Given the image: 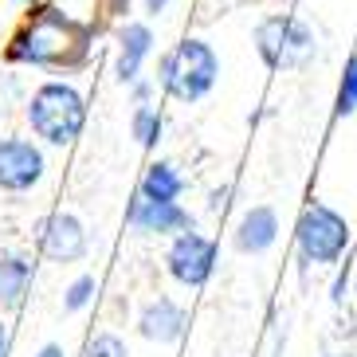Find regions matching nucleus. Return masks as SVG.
I'll list each match as a JSON object with an SVG mask.
<instances>
[{"label":"nucleus","instance_id":"obj_14","mask_svg":"<svg viewBox=\"0 0 357 357\" xmlns=\"http://www.w3.org/2000/svg\"><path fill=\"white\" fill-rule=\"evenodd\" d=\"M137 192H142V197H149V200H177L181 192H185V177L177 173V165H173V161H153V165L142 173Z\"/></svg>","mask_w":357,"mask_h":357},{"label":"nucleus","instance_id":"obj_3","mask_svg":"<svg viewBox=\"0 0 357 357\" xmlns=\"http://www.w3.org/2000/svg\"><path fill=\"white\" fill-rule=\"evenodd\" d=\"M220 79V59L204 40H181L158 63V83L173 102H200Z\"/></svg>","mask_w":357,"mask_h":357},{"label":"nucleus","instance_id":"obj_18","mask_svg":"<svg viewBox=\"0 0 357 357\" xmlns=\"http://www.w3.org/2000/svg\"><path fill=\"white\" fill-rule=\"evenodd\" d=\"M83 357H126V342L118 334H95V337H86Z\"/></svg>","mask_w":357,"mask_h":357},{"label":"nucleus","instance_id":"obj_23","mask_svg":"<svg viewBox=\"0 0 357 357\" xmlns=\"http://www.w3.org/2000/svg\"><path fill=\"white\" fill-rule=\"evenodd\" d=\"M40 0H12V8H36Z\"/></svg>","mask_w":357,"mask_h":357},{"label":"nucleus","instance_id":"obj_4","mask_svg":"<svg viewBox=\"0 0 357 357\" xmlns=\"http://www.w3.org/2000/svg\"><path fill=\"white\" fill-rule=\"evenodd\" d=\"M314 47H318L314 32L298 16H287V12L267 16L255 28V52H259V59L271 71H298V67H306L314 59Z\"/></svg>","mask_w":357,"mask_h":357},{"label":"nucleus","instance_id":"obj_2","mask_svg":"<svg viewBox=\"0 0 357 357\" xmlns=\"http://www.w3.org/2000/svg\"><path fill=\"white\" fill-rule=\"evenodd\" d=\"M24 118L32 126V137H40L43 146L67 149L86 126V98L67 79H47L28 95Z\"/></svg>","mask_w":357,"mask_h":357},{"label":"nucleus","instance_id":"obj_1","mask_svg":"<svg viewBox=\"0 0 357 357\" xmlns=\"http://www.w3.org/2000/svg\"><path fill=\"white\" fill-rule=\"evenodd\" d=\"M83 40H86V32L71 20V16H63L59 8H40L20 32L12 36L8 59L20 63V67H47V71H59V67H71V63L83 59V52H86Z\"/></svg>","mask_w":357,"mask_h":357},{"label":"nucleus","instance_id":"obj_10","mask_svg":"<svg viewBox=\"0 0 357 357\" xmlns=\"http://www.w3.org/2000/svg\"><path fill=\"white\" fill-rule=\"evenodd\" d=\"M153 55V28L142 20L126 24L122 32H118V55H114V79L122 86L137 83L142 79V67L146 59Z\"/></svg>","mask_w":357,"mask_h":357},{"label":"nucleus","instance_id":"obj_17","mask_svg":"<svg viewBox=\"0 0 357 357\" xmlns=\"http://www.w3.org/2000/svg\"><path fill=\"white\" fill-rule=\"evenodd\" d=\"M95 294H98V279H95V275H79V279L67 287L63 306H67V310H83V306L95 298Z\"/></svg>","mask_w":357,"mask_h":357},{"label":"nucleus","instance_id":"obj_8","mask_svg":"<svg viewBox=\"0 0 357 357\" xmlns=\"http://www.w3.org/2000/svg\"><path fill=\"white\" fill-rule=\"evenodd\" d=\"M36 243L40 252L55 263H75L86 255V228L71 212H52L36 224Z\"/></svg>","mask_w":357,"mask_h":357},{"label":"nucleus","instance_id":"obj_6","mask_svg":"<svg viewBox=\"0 0 357 357\" xmlns=\"http://www.w3.org/2000/svg\"><path fill=\"white\" fill-rule=\"evenodd\" d=\"M43 173H47V158L40 142L20 134L0 137V189L4 192H32Z\"/></svg>","mask_w":357,"mask_h":357},{"label":"nucleus","instance_id":"obj_15","mask_svg":"<svg viewBox=\"0 0 357 357\" xmlns=\"http://www.w3.org/2000/svg\"><path fill=\"white\" fill-rule=\"evenodd\" d=\"M130 134L137 137L142 149H153L161 142V134H165V118H161L149 102H137L134 114H130Z\"/></svg>","mask_w":357,"mask_h":357},{"label":"nucleus","instance_id":"obj_13","mask_svg":"<svg viewBox=\"0 0 357 357\" xmlns=\"http://www.w3.org/2000/svg\"><path fill=\"white\" fill-rule=\"evenodd\" d=\"M32 259L20 252H0V306H20L32 287Z\"/></svg>","mask_w":357,"mask_h":357},{"label":"nucleus","instance_id":"obj_7","mask_svg":"<svg viewBox=\"0 0 357 357\" xmlns=\"http://www.w3.org/2000/svg\"><path fill=\"white\" fill-rule=\"evenodd\" d=\"M165 263H169V275L181 287H204L212 267H216V243L192 228L177 231L173 243H169V252H165Z\"/></svg>","mask_w":357,"mask_h":357},{"label":"nucleus","instance_id":"obj_5","mask_svg":"<svg viewBox=\"0 0 357 357\" xmlns=\"http://www.w3.org/2000/svg\"><path fill=\"white\" fill-rule=\"evenodd\" d=\"M294 240L306 263H334L349 243V224L326 204H306L294 228Z\"/></svg>","mask_w":357,"mask_h":357},{"label":"nucleus","instance_id":"obj_16","mask_svg":"<svg viewBox=\"0 0 357 357\" xmlns=\"http://www.w3.org/2000/svg\"><path fill=\"white\" fill-rule=\"evenodd\" d=\"M357 110V55L346 63L342 71V83H337V102H334V114L337 118H349Z\"/></svg>","mask_w":357,"mask_h":357},{"label":"nucleus","instance_id":"obj_20","mask_svg":"<svg viewBox=\"0 0 357 357\" xmlns=\"http://www.w3.org/2000/svg\"><path fill=\"white\" fill-rule=\"evenodd\" d=\"M169 4H173V0H146V12H149V16H161Z\"/></svg>","mask_w":357,"mask_h":357},{"label":"nucleus","instance_id":"obj_21","mask_svg":"<svg viewBox=\"0 0 357 357\" xmlns=\"http://www.w3.org/2000/svg\"><path fill=\"white\" fill-rule=\"evenodd\" d=\"M36 357H63V346H55V342H52V346H43Z\"/></svg>","mask_w":357,"mask_h":357},{"label":"nucleus","instance_id":"obj_9","mask_svg":"<svg viewBox=\"0 0 357 357\" xmlns=\"http://www.w3.org/2000/svg\"><path fill=\"white\" fill-rule=\"evenodd\" d=\"M126 220L146 236H177V231L192 228V216L181 208L177 200H149L137 192L126 208Z\"/></svg>","mask_w":357,"mask_h":357},{"label":"nucleus","instance_id":"obj_11","mask_svg":"<svg viewBox=\"0 0 357 357\" xmlns=\"http://www.w3.org/2000/svg\"><path fill=\"white\" fill-rule=\"evenodd\" d=\"M137 326H142V334H146L149 342H177V337L185 334V326H189V314H185V306L173 303V298H153V303L142 310Z\"/></svg>","mask_w":357,"mask_h":357},{"label":"nucleus","instance_id":"obj_24","mask_svg":"<svg viewBox=\"0 0 357 357\" xmlns=\"http://www.w3.org/2000/svg\"><path fill=\"white\" fill-rule=\"evenodd\" d=\"M330 357H349V354H330Z\"/></svg>","mask_w":357,"mask_h":357},{"label":"nucleus","instance_id":"obj_22","mask_svg":"<svg viewBox=\"0 0 357 357\" xmlns=\"http://www.w3.org/2000/svg\"><path fill=\"white\" fill-rule=\"evenodd\" d=\"M0 357H8V326L0 322Z\"/></svg>","mask_w":357,"mask_h":357},{"label":"nucleus","instance_id":"obj_19","mask_svg":"<svg viewBox=\"0 0 357 357\" xmlns=\"http://www.w3.org/2000/svg\"><path fill=\"white\" fill-rule=\"evenodd\" d=\"M130 95H134V106H137V102H149V95H153V83H149V79H137V83H130Z\"/></svg>","mask_w":357,"mask_h":357},{"label":"nucleus","instance_id":"obj_12","mask_svg":"<svg viewBox=\"0 0 357 357\" xmlns=\"http://www.w3.org/2000/svg\"><path fill=\"white\" fill-rule=\"evenodd\" d=\"M275 240H279V216H275V208H267V204H255V208L243 212L240 228H236V248H240L243 255L267 252Z\"/></svg>","mask_w":357,"mask_h":357}]
</instances>
